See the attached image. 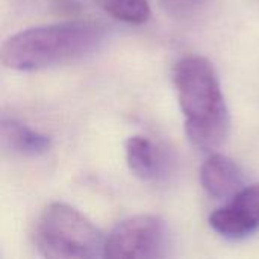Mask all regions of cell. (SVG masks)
Instances as JSON below:
<instances>
[{
  "label": "cell",
  "mask_w": 259,
  "mask_h": 259,
  "mask_svg": "<svg viewBox=\"0 0 259 259\" xmlns=\"http://www.w3.org/2000/svg\"><path fill=\"white\" fill-rule=\"evenodd\" d=\"M105 38L106 27L90 20L29 27L11 35L2 44L0 62L17 71H39L91 55Z\"/></svg>",
  "instance_id": "obj_1"
},
{
  "label": "cell",
  "mask_w": 259,
  "mask_h": 259,
  "mask_svg": "<svg viewBox=\"0 0 259 259\" xmlns=\"http://www.w3.org/2000/svg\"><path fill=\"white\" fill-rule=\"evenodd\" d=\"M0 143L26 156H38L50 149L47 135L9 117H0Z\"/></svg>",
  "instance_id": "obj_8"
},
{
  "label": "cell",
  "mask_w": 259,
  "mask_h": 259,
  "mask_svg": "<svg viewBox=\"0 0 259 259\" xmlns=\"http://www.w3.org/2000/svg\"><path fill=\"white\" fill-rule=\"evenodd\" d=\"M126 161L131 171L141 181L155 182L167 178L171 170L168 153L147 137L135 135L126 141Z\"/></svg>",
  "instance_id": "obj_6"
},
{
  "label": "cell",
  "mask_w": 259,
  "mask_h": 259,
  "mask_svg": "<svg viewBox=\"0 0 259 259\" xmlns=\"http://www.w3.org/2000/svg\"><path fill=\"white\" fill-rule=\"evenodd\" d=\"M36 247L50 259L105 258V237L77 209L50 203L36 225Z\"/></svg>",
  "instance_id": "obj_3"
},
{
  "label": "cell",
  "mask_w": 259,
  "mask_h": 259,
  "mask_svg": "<svg viewBox=\"0 0 259 259\" xmlns=\"http://www.w3.org/2000/svg\"><path fill=\"white\" fill-rule=\"evenodd\" d=\"M208 0H159L161 8L175 18H188L197 14Z\"/></svg>",
  "instance_id": "obj_10"
},
{
  "label": "cell",
  "mask_w": 259,
  "mask_h": 259,
  "mask_svg": "<svg viewBox=\"0 0 259 259\" xmlns=\"http://www.w3.org/2000/svg\"><path fill=\"white\" fill-rule=\"evenodd\" d=\"M171 231L156 215H135L120 222L105 238V258L161 259L170 256Z\"/></svg>",
  "instance_id": "obj_4"
},
{
  "label": "cell",
  "mask_w": 259,
  "mask_h": 259,
  "mask_svg": "<svg viewBox=\"0 0 259 259\" xmlns=\"http://www.w3.org/2000/svg\"><path fill=\"white\" fill-rule=\"evenodd\" d=\"M173 83L190 143L200 150L222 146L231 115L214 65L203 56H185L173 68Z\"/></svg>",
  "instance_id": "obj_2"
},
{
  "label": "cell",
  "mask_w": 259,
  "mask_h": 259,
  "mask_svg": "<svg viewBox=\"0 0 259 259\" xmlns=\"http://www.w3.org/2000/svg\"><path fill=\"white\" fill-rule=\"evenodd\" d=\"M102 3L109 15L123 23L143 24L150 17L149 0H102Z\"/></svg>",
  "instance_id": "obj_9"
},
{
  "label": "cell",
  "mask_w": 259,
  "mask_h": 259,
  "mask_svg": "<svg viewBox=\"0 0 259 259\" xmlns=\"http://www.w3.org/2000/svg\"><path fill=\"white\" fill-rule=\"evenodd\" d=\"M209 226L229 240L247 238L259 231V184L241 188L209 217Z\"/></svg>",
  "instance_id": "obj_5"
},
{
  "label": "cell",
  "mask_w": 259,
  "mask_h": 259,
  "mask_svg": "<svg viewBox=\"0 0 259 259\" xmlns=\"http://www.w3.org/2000/svg\"><path fill=\"white\" fill-rule=\"evenodd\" d=\"M203 190L217 200H229L244 188V173L241 167L226 155H211L200 170Z\"/></svg>",
  "instance_id": "obj_7"
}]
</instances>
